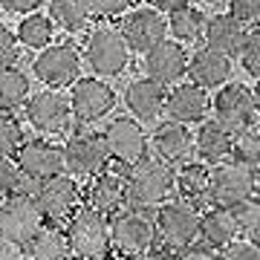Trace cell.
Returning a JSON list of instances; mask_svg holds the SVG:
<instances>
[{
	"instance_id": "6da1fadb",
	"label": "cell",
	"mask_w": 260,
	"mask_h": 260,
	"mask_svg": "<svg viewBox=\"0 0 260 260\" xmlns=\"http://www.w3.org/2000/svg\"><path fill=\"white\" fill-rule=\"evenodd\" d=\"M124 185H127L130 208H150V205H165L168 194L174 191V171L168 162L156 156H145L124 168Z\"/></svg>"
},
{
	"instance_id": "7a4b0ae2",
	"label": "cell",
	"mask_w": 260,
	"mask_h": 260,
	"mask_svg": "<svg viewBox=\"0 0 260 260\" xmlns=\"http://www.w3.org/2000/svg\"><path fill=\"white\" fill-rule=\"evenodd\" d=\"M107 232H110V249L127 260L150 251L156 240L153 217L142 208H124V211L113 214L107 220Z\"/></svg>"
},
{
	"instance_id": "3957f363",
	"label": "cell",
	"mask_w": 260,
	"mask_h": 260,
	"mask_svg": "<svg viewBox=\"0 0 260 260\" xmlns=\"http://www.w3.org/2000/svg\"><path fill=\"white\" fill-rule=\"evenodd\" d=\"M84 61L95 78H116L127 70L130 49L116 26H95L84 41Z\"/></svg>"
},
{
	"instance_id": "277c9868",
	"label": "cell",
	"mask_w": 260,
	"mask_h": 260,
	"mask_svg": "<svg viewBox=\"0 0 260 260\" xmlns=\"http://www.w3.org/2000/svg\"><path fill=\"white\" fill-rule=\"evenodd\" d=\"M64 232L73 260H104L110 254L107 217H102V214L90 211V208H78L70 217V225Z\"/></svg>"
},
{
	"instance_id": "5b68a950",
	"label": "cell",
	"mask_w": 260,
	"mask_h": 260,
	"mask_svg": "<svg viewBox=\"0 0 260 260\" xmlns=\"http://www.w3.org/2000/svg\"><path fill=\"white\" fill-rule=\"evenodd\" d=\"M153 229L156 237L162 240L165 251H185L197 243L200 234V214L182 200L159 205L156 217H153Z\"/></svg>"
},
{
	"instance_id": "8992f818",
	"label": "cell",
	"mask_w": 260,
	"mask_h": 260,
	"mask_svg": "<svg viewBox=\"0 0 260 260\" xmlns=\"http://www.w3.org/2000/svg\"><path fill=\"white\" fill-rule=\"evenodd\" d=\"M257 191V177L254 171L240 162H220L211 171V191H208V203L211 208H237L240 203L251 200Z\"/></svg>"
},
{
	"instance_id": "52a82bcc",
	"label": "cell",
	"mask_w": 260,
	"mask_h": 260,
	"mask_svg": "<svg viewBox=\"0 0 260 260\" xmlns=\"http://www.w3.org/2000/svg\"><path fill=\"white\" fill-rule=\"evenodd\" d=\"M35 78L41 84H47V90H61L78 81L81 73V52L75 44H49L47 49H41L35 55Z\"/></svg>"
},
{
	"instance_id": "ba28073f",
	"label": "cell",
	"mask_w": 260,
	"mask_h": 260,
	"mask_svg": "<svg viewBox=\"0 0 260 260\" xmlns=\"http://www.w3.org/2000/svg\"><path fill=\"white\" fill-rule=\"evenodd\" d=\"M102 142H104L107 156L116 159L124 168H130L133 162L148 156V133H145V127L139 121L130 119V116H116V119L107 121Z\"/></svg>"
},
{
	"instance_id": "9c48e42d",
	"label": "cell",
	"mask_w": 260,
	"mask_h": 260,
	"mask_svg": "<svg viewBox=\"0 0 260 260\" xmlns=\"http://www.w3.org/2000/svg\"><path fill=\"white\" fill-rule=\"evenodd\" d=\"M64 171L67 177H73L75 182L78 179H93L99 177L102 171H107V150H104V142L102 136H95V133H73L70 139L64 142Z\"/></svg>"
},
{
	"instance_id": "30bf717a",
	"label": "cell",
	"mask_w": 260,
	"mask_h": 260,
	"mask_svg": "<svg viewBox=\"0 0 260 260\" xmlns=\"http://www.w3.org/2000/svg\"><path fill=\"white\" fill-rule=\"evenodd\" d=\"M67 99H70V113H73V119L81 121V124L102 121L104 116H110V110L116 107V90H113L107 81L95 78V75L78 78Z\"/></svg>"
},
{
	"instance_id": "8fae6325",
	"label": "cell",
	"mask_w": 260,
	"mask_h": 260,
	"mask_svg": "<svg viewBox=\"0 0 260 260\" xmlns=\"http://www.w3.org/2000/svg\"><path fill=\"white\" fill-rule=\"evenodd\" d=\"M214 121L225 130V133H243V130L254 127L257 110H254V99L251 90L243 84H225L220 87V93L214 95Z\"/></svg>"
},
{
	"instance_id": "7c38bea8",
	"label": "cell",
	"mask_w": 260,
	"mask_h": 260,
	"mask_svg": "<svg viewBox=\"0 0 260 260\" xmlns=\"http://www.w3.org/2000/svg\"><path fill=\"white\" fill-rule=\"evenodd\" d=\"M44 229V217L32 197L12 194L0 203V237L26 249V243Z\"/></svg>"
},
{
	"instance_id": "4fadbf2b",
	"label": "cell",
	"mask_w": 260,
	"mask_h": 260,
	"mask_svg": "<svg viewBox=\"0 0 260 260\" xmlns=\"http://www.w3.org/2000/svg\"><path fill=\"white\" fill-rule=\"evenodd\" d=\"M15 168L32 182H47L64 174V153L49 139H26L15 153Z\"/></svg>"
},
{
	"instance_id": "5bb4252c",
	"label": "cell",
	"mask_w": 260,
	"mask_h": 260,
	"mask_svg": "<svg viewBox=\"0 0 260 260\" xmlns=\"http://www.w3.org/2000/svg\"><path fill=\"white\" fill-rule=\"evenodd\" d=\"M32 200H35L41 217L49 220L52 225H58V223H64V220H70V217L78 211V203H81V185H78L73 177L61 174V177H55V179L41 182Z\"/></svg>"
},
{
	"instance_id": "9a60e30c",
	"label": "cell",
	"mask_w": 260,
	"mask_h": 260,
	"mask_svg": "<svg viewBox=\"0 0 260 260\" xmlns=\"http://www.w3.org/2000/svg\"><path fill=\"white\" fill-rule=\"evenodd\" d=\"M119 32L130 52L148 55L153 47L168 41V18L159 15L156 9H150V6H142V9H133L124 15Z\"/></svg>"
},
{
	"instance_id": "2e32d148",
	"label": "cell",
	"mask_w": 260,
	"mask_h": 260,
	"mask_svg": "<svg viewBox=\"0 0 260 260\" xmlns=\"http://www.w3.org/2000/svg\"><path fill=\"white\" fill-rule=\"evenodd\" d=\"M70 99L61 90H41V93L29 95L26 102V121L38 133L47 136H58L70 127Z\"/></svg>"
},
{
	"instance_id": "e0dca14e",
	"label": "cell",
	"mask_w": 260,
	"mask_h": 260,
	"mask_svg": "<svg viewBox=\"0 0 260 260\" xmlns=\"http://www.w3.org/2000/svg\"><path fill=\"white\" fill-rule=\"evenodd\" d=\"M145 73L150 81H156L159 87H177L179 78L188 73V52L177 41H162L159 47H153L145 55Z\"/></svg>"
},
{
	"instance_id": "ac0fdd59",
	"label": "cell",
	"mask_w": 260,
	"mask_h": 260,
	"mask_svg": "<svg viewBox=\"0 0 260 260\" xmlns=\"http://www.w3.org/2000/svg\"><path fill=\"white\" fill-rule=\"evenodd\" d=\"M84 200H87L84 208L102 214V217H113V214H119L121 208H124V203H127L124 174H119V171H102L99 177L90 179Z\"/></svg>"
},
{
	"instance_id": "d6986e66",
	"label": "cell",
	"mask_w": 260,
	"mask_h": 260,
	"mask_svg": "<svg viewBox=\"0 0 260 260\" xmlns=\"http://www.w3.org/2000/svg\"><path fill=\"white\" fill-rule=\"evenodd\" d=\"M165 116L177 124H203L208 116V95L194 84H177L165 95Z\"/></svg>"
},
{
	"instance_id": "ffe728a7",
	"label": "cell",
	"mask_w": 260,
	"mask_h": 260,
	"mask_svg": "<svg viewBox=\"0 0 260 260\" xmlns=\"http://www.w3.org/2000/svg\"><path fill=\"white\" fill-rule=\"evenodd\" d=\"M191 75V84L200 87V90H220L225 87L229 75H232V61L214 49L203 47L197 49L194 55H188V73Z\"/></svg>"
},
{
	"instance_id": "44dd1931",
	"label": "cell",
	"mask_w": 260,
	"mask_h": 260,
	"mask_svg": "<svg viewBox=\"0 0 260 260\" xmlns=\"http://www.w3.org/2000/svg\"><path fill=\"white\" fill-rule=\"evenodd\" d=\"M246 23H240L237 18L232 15H214L211 20H205V29H203V41L205 47L220 52L232 61L234 55H240V47H243V38H246Z\"/></svg>"
},
{
	"instance_id": "7402d4cb",
	"label": "cell",
	"mask_w": 260,
	"mask_h": 260,
	"mask_svg": "<svg viewBox=\"0 0 260 260\" xmlns=\"http://www.w3.org/2000/svg\"><path fill=\"white\" fill-rule=\"evenodd\" d=\"M165 95H168V90L159 87L156 81H150V78H136V81H130V87H127L124 104H127V110L133 113L136 121L142 124V121H153L165 113Z\"/></svg>"
},
{
	"instance_id": "603a6c76",
	"label": "cell",
	"mask_w": 260,
	"mask_h": 260,
	"mask_svg": "<svg viewBox=\"0 0 260 260\" xmlns=\"http://www.w3.org/2000/svg\"><path fill=\"white\" fill-rule=\"evenodd\" d=\"M150 142H153L156 159H162V162H185L194 150V133L177 121H162L153 130Z\"/></svg>"
},
{
	"instance_id": "cb8c5ba5",
	"label": "cell",
	"mask_w": 260,
	"mask_h": 260,
	"mask_svg": "<svg viewBox=\"0 0 260 260\" xmlns=\"http://www.w3.org/2000/svg\"><path fill=\"white\" fill-rule=\"evenodd\" d=\"M177 191L182 194V203H188L191 208H203L208 203V191H211V168L203 162H185L179 168V174L174 177Z\"/></svg>"
},
{
	"instance_id": "d4e9b609",
	"label": "cell",
	"mask_w": 260,
	"mask_h": 260,
	"mask_svg": "<svg viewBox=\"0 0 260 260\" xmlns=\"http://www.w3.org/2000/svg\"><path fill=\"white\" fill-rule=\"evenodd\" d=\"M237 220L229 208H211L200 214V237L205 240L208 249H225L237 240Z\"/></svg>"
},
{
	"instance_id": "484cf974",
	"label": "cell",
	"mask_w": 260,
	"mask_h": 260,
	"mask_svg": "<svg viewBox=\"0 0 260 260\" xmlns=\"http://www.w3.org/2000/svg\"><path fill=\"white\" fill-rule=\"evenodd\" d=\"M232 133H225L217 121H203L200 127H197L194 133V148L197 153H200V159H203V165H220V162H225V159L232 156Z\"/></svg>"
},
{
	"instance_id": "4316f807",
	"label": "cell",
	"mask_w": 260,
	"mask_h": 260,
	"mask_svg": "<svg viewBox=\"0 0 260 260\" xmlns=\"http://www.w3.org/2000/svg\"><path fill=\"white\" fill-rule=\"evenodd\" d=\"M26 260H73L67 232L61 225H44L26 243Z\"/></svg>"
},
{
	"instance_id": "83f0119b",
	"label": "cell",
	"mask_w": 260,
	"mask_h": 260,
	"mask_svg": "<svg viewBox=\"0 0 260 260\" xmlns=\"http://www.w3.org/2000/svg\"><path fill=\"white\" fill-rule=\"evenodd\" d=\"M32 87H29V75L18 67L0 70V113H15L18 107H26Z\"/></svg>"
},
{
	"instance_id": "f1b7e54d",
	"label": "cell",
	"mask_w": 260,
	"mask_h": 260,
	"mask_svg": "<svg viewBox=\"0 0 260 260\" xmlns=\"http://www.w3.org/2000/svg\"><path fill=\"white\" fill-rule=\"evenodd\" d=\"M20 47L32 49V52H41V49H47L52 44V38H55V26H52V20L47 15H26V18L18 23V32H15Z\"/></svg>"
},
{
	"instance_id": "f546056e",
	"label": "cell",
	"mask_w": 260,
	"mask_h": 260,
	"mask_svg": "<svg viewBox=\"0 0 260 260\" xmlns=\"http://www.w3.org/2000/svg\"><path fill=\"white\" fill-rule=\"evenodd\" d=\"M203 29H205V15L194 6H185V9L168 15V32L174 35L177 44H194L203 38Z\"/></svg>"
},
{
	"instance_id": "4dcf8cb0",
	"label": "cell",
	"mask_w": 260,
	"mask_h": 260,
	"mask_svg": "<svg viewBox=\"0 0 260 260\" xmlns=\"http://www.w3.org/2000/svg\"><path fill=\"white\" fill-rule=\"evenodd\" d=\"M49 20L52 26L64 32H81L90 20V12L84 6V0H49Z\"/></svg>"
},
{
	"instance_id": "1f68e13d",
	"label": "cell",
	"mask_w": 260,
	"mask_h": 260,
	"mask_svg": "<svg viewBox=\"0 0 260 260\" xmlns=\"http://www.w3.org/2000/svg\"><path fill=\"white\" fill-rule=\"evenodd\" d=\"M35 191H38V182H32V179L23 177L18 168H15V162L0 159V203H3L6 197H12V194L35 197Z\"/></svg>"
},
{
	"instance_id": "d6a6232c",
	"label": "cell",
	"mask_w": 260,
	"mask_h": 260,
	"mask_svg": "<svg viewBox=\"0 0 260 260\" xmlns=\"http://www.w3.org/2000/svg\"><path fill=\"white\" fill-rule=\"evenodd\" d=\"M232 156L234 162L257 171L260 168V127H249L232 139Z\"/></svg>"
},
{
	"instance_id": "836d02e7",
	"label": "cell",
	"mask_w": 260,
	"mask_h": 260,
	"mask_svg": "<svg viewBox=\"0 0 260 260\" xmlns=\"http://www.w3.org/2000/svg\"><path fill=\"white\" fill-rule=\"evenodd\" d=\"M26 142L23 136V127H20V121L9 113H0V159H15L18 148Z\"/></svg>"
},
{
	"instance_id": "e575fe53",
	"label": "cell",
	"mask_w": 260,
	"mask_h": 260,
	"mask_svg": "<svg viewBox=\"0 0 260 260\" xmlns=\"http://www.w3.org/2000/svg\"><path fill=\"white\" fill-rule=\"evenodd\" d=\"M232 214L240 232H249L254 240H260V197H251V200L240 203L237 208H232Z\"/></svg>"
},
{
	"instance_id": "d590c367",
	"label": "cell",
	"mask_w": 260,
	"mask_h": 260,
	"mask_svg": "<svg viewBox=\"0 0 260 260\" xmlns=\"http://www.w3.org/2000/svg\"><path fill=\"white\" fill-rule=\"evenodd\" d=\"M240 61H243L246 73L260 78V29H249L246 32L243 47H240Z\"/></svg>"
},
{
	"instance_id": "8d00e7d4",
	"label": "cell",
	"mask_w": 260,
	"mask_h": 260,
	"mask_svg": "<svg viewBox=\"0 0 260 260\" xmlns=\"http://www.w3.org/2000/svg\"><path fill=\"white\" fill-rule=\"evenodd\" d=\"M18 55H20V44L15 32L6 26H0V70H9V67L18 64Z\"/></svg>"
},
{
	"instance_id": "74e56055",
	"label": "cell",
	"mask_w": 260,
	"mask_h": 260,
	"mask_svg": "<svg viewBox=\"0 0 260 260\" xmlns=\"http://www.w3.org/2000/svg\"><path fill=\"white\" fill-rule=\"evenodd\" d=\"M84 6L90 12V18H116L121 12H127L130 0H84Z\"/></svg>"
},
{
	"instance_id": "f35d334b",
	"label": "cell",
	"mask_w": 260,
	"mask_h": 260,
	"mask_svg": "<svg viewBox=\"0 0 260 260\" xmlns=\"http://www.w3.org/2000/svg\"><path fill=\"white\" fill-rule=\"evenodd\" d=\"M220 260H260L257 243L254 240H234L232 246H225Z\"/></svg>"
},
{
	"instance_id": "ab89813d",
	"label": "cell",
	"mask_w": 260,
	"mask_h": 260,
	"mask_svg": "<svg viewBox=\"0 0 260 260\" xmlns=\"http://www.w3.org/2000/svg\"><path fill=\"white\" fill-rule=\"evenodd\" d=\"M232 3V18H237L240 23H249V20L260 18V0H229Z\"/></svg>"
},
{
	"instance_id": "60d3db41",
	"label": "cell",
	"mask_w": 260,
	"mask_h": 260,
	"mask_svg": "<svg viewBox=\"0 0 260 260\" xmlns=\"http://www.w3.org/2000/svg\"><path fill=\"white\" fill-rule=\"evenodd\" d=\"M41 3L44 0H0V6L6 12H12V15H35L38 9H41Z\"/></svg>"
},
{
	"instance_id": "b9f144b4",
	"label": "cell",
	"mask_w": 260,
	"mask_h": 260,
	"mask_svg": "<svg viewBox=\"0 0 260 260\" xmlns=\"http://www.w3.org/2000/svg\"><path fill=\"white\" fill-rule=\"evenodd\" d=\"M148 6L150 9H156L159 15H174V12L191 6V0H148Z\"/></svg>"
},
{
	"instance_id": "7bdbcfd3",
	"label": "cell",
	"mask_w": 260,
	"mask_h": 260,
	"mask_svg": "<svg viewBox=\"0 0 260 260\" xmlns=\"http://www.w3.org/2000/svg\"><path fill=\"white\" fill-rule=\"evenodd\" d=\"M0 260H26V249L0 237Z\"/></svg>"
},
{
	"instance_id": "ee69618b",
	"label": "cell",
	"mask_w": 260,
	"mask_h": 260,
	"mask_svg": "<svg viewBox=\"0 0 260 260\" xmlns=\"http://www.w3.org/2000/svg\"><path fill=\"white\" fill-rule=\"evenodd\" d=\"M179 260H220V254L214 249H208V246H191V249H185L179 254Z\"/></svg>"
},
{
	"instance_id": "f6af8a7d",
	"label": "cell",
	"mask_w": 260,
	"mask_h": 260,
	"mask_svg": "<svg viewBox=\"0 0 260 260\" xmlns=\"http://www.w3.org/2000/svg\"><path fill=\"white\" fill-rule=\"evenodd\" d=\"M133 260H174V257H171V251H165V249H150V251H145V254H139V257H133Z\"/></svg>"
},
{
	"instance_id": "bcb514c9",
	"label": "cell",
	"mask_w": 260,
	"mask_h": 260,
	"mask_svg": "<svg viewBox=\"0 0 260 260\" xmlns=\"http://www.w3.org/2000/svg\"><path fill=\"white\" fill-rule=\"evenodd\" d=\"M251 99H254V110H257V116H260V81H257V87L251 90Z\"/></svg>"
},
{
	"instance_id": "7dc6e473",
	"label": "cell",
	"mask_w": 260,
	"mask_h": 260,
	"mask_svg": "<svg viewBox=\"0 0 260 260\" xmlns=\"http://www.w3.org/2000/svg\"><path fill=\"white\" fill-rule=\"evenodd\" d=\"M254 177H257V191H260V168L254 171Z\"/></svg>"
},
{
	"instance_id": "c3c4849f",
	"label": "cell",
	"mask_w": 260,
	"mask_h": 260,
	"mask_svg": "<svg viewBox=\"0 0 260 260\" xmlns=\"http://www.w3.org/2000/svg\"><path fill=\"white\" fill-rule=\"evenodd\" d=\"M257 251H260V240H257Z\"/></svg>"
},
{
	"instance_id": "681fc988",
	"label": "cell",
	"mask_w": 260,
	"mask_h": 260,
	"mask_svg": "<svg viewBox=\"0 0 260 260\" xmlns=\"http://www.w3.org/2000/svg\"><path fill=\"white\" fill-rule=\"evenodd\" d=\"M104 260H107V257H104Z\"/></svg>"
}]
</instances>
